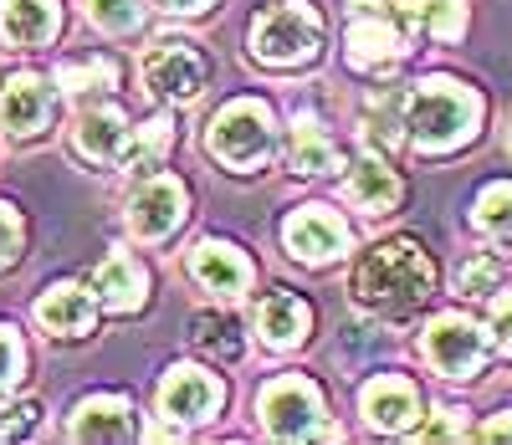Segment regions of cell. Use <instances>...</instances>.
<instances>
[{"mask_svg":"<svg viewBox=\"0 0 512 445\" xmlns=\"http://www.w3.org/2000/svg\"><path fill=\"white\" fill-rule=\"evenodd\" d=\"M436 287V266L431 256H425L420 241H384L374 251H364V261L354 266V297L364 307H374V313H415V307L431 297Z\"/></svg>","mask_w":512,"mask_h":445,"instance_id":"6da1fadb","label":"cell"},{"mask_svg":"<svg viewBox=\"0 0 512 445\" xmlns=\"http://www.w3.org/2000/svg\"><path fill=\"white\" fill-rule=\"evenodd\" d=\"M477 93L472 87H461L451 77H425L415 82L410 93H405V133L420 144V149H456L472 139V128H477Z\"/></svg>","mask_w":512,"mask_h":445,"instance_id":"7a4b0ae2","label":"cell"},{"mask_svg":"<svg viewBox=\"0 0 512 445\" xmlns=\"http://www.w3.org/2000/svg\"><path fill=\"white\" fill-rule=\"evenodd\" d=\"M410 52V6L405 0H349V62L384 72Z\"/></svg>","mask_w":512,"mask_h":445,"instance_id":"3957f363","label":"cell"},{"mask_svg":"<svg viewBox=\"0 0 512 445\" xmlns=\"http://www.w3.org/2000/svg\"><path fill=\"white\" fill-rule=\"evenodd\" d=\"M323 41V21L308 0H277L262 16L251 21V52L272 62V67H297L318 52Z\"/></svg>","mask_w":512,"mask_h":445,"instance_id":"277c9868","label":"cell"},{"mask_svg":"<svg viewBox=\"0 0 512 445\" xmlns=\"http://www.w3.org/2000/svg\"><path fill=\"white\" fill-rule=\"evenodd\" d=\"M277 144V128H272V108L256 103V98H236L216 113L210 123V154L231 169H256Z\"/></svg>","mask_w":512,"mask_h":445,"instance_id":"5b68a950","label":"cell"},{"mask_svg":"<svg viewBox=\"0 0 512 445\" xmlns=\"http://www.w3.org/2000/svg\"><path fill=\"white\" fill-rule=\"evenodd\" d=\"M262 425L267 435L277 440H308L323 430V394L297 379V374H282L262 389Z\"/></svg>","mask_w":512,"mask_h":445,"instance_id":"8992f818","label":"cell"},{"mask_svg":"<svg viewBox=\"0 0 512 445\" xmlns=\"http://www.w3.org/2000/svg\"><path fill=\"white\" fill-rule=\"evenodd\" d=\"M482 333L472 318H461V313H441L431 328H425V359H431L446 379H472L482 369Z\"/></svg>","mask_w":512,"mask_h":445,"instance_id":"52a82bcc","label":"cell"},{"mask_svg":"<svg viewBox=\"0 0 512 445\" xmlns=\"http://www.w3.org/2000/svg\"><path fill=\"white\" fill-rule=\"evenodd\" d=\"M144 87L154 98L190 103L205 87V57L190 47V41H159V47L144 57Z\"/></svg>","mask_w":512,"mask_h":445,"instance_id":"ba28073f","label":"cell"},{"mask_svg":"<svg viewBox=\"0 0 512 445\" xmlns=\"http://www.w3.org/2000/svg\"><path fill=\"white\" fill-rule=\"evenodd\" d=\"M282 241H287V251H292L297 261L323 266V261H333V256L349 251V226H344L333 210H323V205H303L297 215H287Z\"/></svg>","mask_w":512,"mask_h":445,"instance_id":"9c48e42d","label":"cell"},{"mask_svg":"<svg viewBox=\"0 0 512 445\" xmlns=\"http://www.w3.org/2000/svg\"><path fill=\"white\" fill-rule=\"evenodd\" d=\"M221 399H226V389H221V379H210L205 369H169L164 374V384H159V410L175 420V425H195V420H210L221 410Z\"/></svg>","mask_w":512,"mask_h":445,"instance_id":"30bf717a","label":"cell"},{"mask_svg":"<svg viewBox=\"0 0 512 445\" xmlns=\"http://www.w3.org/2000/svg\"><path fill=\"white\" fill-rule=\"evenodd\" d=\"M47 123H52V82L36 72H16L0 93V128L16 133V139H36Z\"/></svg>","mask_w":512,"mask_h":445,"instance_id":"8fae6325","label":"cell"},{"mask_svg":"<svg viewBox=\"0 0 512 445\" xmlns=\"http://www.w3.org/2000/svg\"><path fill=\"white\" fill-rule=\"evenodd\" d=\"M180 220H185V185L169 180V174L149 180L134 200H128V226H134V236H144V241H164Z\"/></svg>","mask_w":512,"mask_h":445,"instance_id":"7c38bea8","label":"cell"},{"mask_svg":"<svg viewBox=\"0 0 512 445\" xmlns=\"http://www.w3.org/2000/svg\"><path fill=\"white\" fill-rule=\"evenodd\" d=\"M128 139H134V128H128V118L113 103H98V108L77 113V149L93 164H123Z\"/></svg>","mask_w":512,"mask_h":445,"instance_id":"4fadbf2b","label":"cell"},{"mask_svg":"<svg viewBox=\"0 0 512 445\" xmlns=\"http://www.w3.org/2000/svg\"><path fill=\"white\" fill-rule=\"evenodd\" d=\"M190 272L205 292H216V297H241L251 287V261L226 241H200L190 251Z\"/></svg>","mask_w":512,"mask_h":445,"instance_id":"5bb4252c","label":"cell"},{"mask_svg":"<svg viewBox=\"0 0 512 445\" xmlns=\"http://www.w3.org/2000/svg\"><path fill=\"white\" fill-rule=\"evenodd\" d=\"M359 405H364V415H369L374 430H410L415 415H420V394H415V384L400 379V374H379V379L364 384Z\"/></svg>","mask_w":512,"mask_h":445,"instance_id":"9a60e30c","label":"cell"},{"mask_svg":"<svg viewBox=\"0 0 512 445\" xmlns=\"http://www.w3.org/2000/svg\"><path fill=\"white\" fill-rule=\"evenodd\" d=\"M93 307H98L93 292H82L77 282H57V287L41 292L36 323L47 328V333H57V338H82V333L93 328Z\"/></svg>","mask_w":512,"mask_h":445,"instance_id":"2e32d148","label":"cell"},{"mask_svg":"<svg viewBox=\"0 0 512 445\" xmlns=\"http://www.w3.org/2000/svg\"><path fill=\"white\" fill-rule=\"evenodd\" d=\"M144 292H149V277H144V266H139L134 256L113 251L108 261H98L93 297L108 307V313H134V307L144 302Z\"/></svg>","mask_w":512,"mask_h":445,"instance_id":"e0dca14e","label":"cell"},{"mask_svg":"<svg viewBox=\"0 0 512 445\" xmlns=\"http://www.w3.org/2000/svg\"><path fill=\"white\" fill-rule=\"evenodd\" d=\"M57 26V0H0V36L16 47H47Z\"/></svg>","mask_w":512,"mask_h":445,"instance_id":"ac0fdd59","label":"cell"},{"mask_svg":"<svg viewBox=\"0 0 512 445\" xmlns=\"http://www.w3.org/2000/svg\"><path fill=\"white\" fill-rule=\"evenodd\" d=\"M72 435L77 440H134V410H128V399H118V394H93L77 405Z\"/></svg>","mask_w":512,"mask_h":445,"instance_id":"d6986e66","label":"cell"},{"mask_svg":"<svg viewBox=\"0 0 512 445\" xmlns=\"http://www.w3.org/2000/svg\"><path fill=\"white\" fill-rule=\"evenodd\" d=\"M256 333H262V343H272V348L303 343V333H308V302L292 297V292H267L262 307H256Z\"/></svg>","mask_w":512,"mask_h":445,"instance_id":"ffe728a7","label":"cell"},{"mask_svg":"<svg viewBox=\"0 0 512 445\" xmlns=\"http://www.w3.org/2000/svg\"><path fill=\"white\" fill-rule=\"evenodd\" d=\"M349 200H354L359 210H369V215L395 210V200H400L395 169L384 164V159H374V154H364V159L354 164V174H349Z\"/></svg>","mask_w":512,"mask_h":445,"instance_id":"44dd1931","label":"cell"},{"mask_svg":"<svg viewBox=\"0 0 512 445\" xmlns=\"http://www.w3.org/2000/svg\"><path fill=\"white\" fill-rule=\"evenodd\" d=\"M287 159H292L297 174H333V169H338V149H333V139L323 133V123L308 118V113H297V123H292Z\"/></svg>","mask_w":512,"mask_h":445,"instance_id":"7402d4cb","label":"cell"},{"mask_svg":"<svg viewBox=\"0 0 512 445\" xmlns=\"http://www.w3.org/2000/svg\"><path fill=\"white\" fill-rule=\"evenodd\" d=\"M190 328H195L190 338H195L200 353H210V359H221V364H236V359H241V348H246V343H241V328H236L231 318H221V313H200Z\"/></svg>","mask_w":512,"mask_h":445,"instance_id":"603a6c76","label":"cell"},{"mask_svg":"<svg viewBox=\"0 0 512 445\" xmlns=\"http://www.w3.org/2000/svg\"><path fill=\"white\" fill-rule=\"evenodd\" d=\"M405 6H410V21L425 36H436V41H456L466 31V6L461 0H405Z\"/></svg>","mask_w":512,"mask_h":445,"instance_id":"cb8c5ba5","label":"cell"},{"mask_svg":"<svg viewBox=\"0 0 512 445\" xmlns=\"http://www.w3.org/2000/svg\"><path fill=\"white\" fill-rule=\"evenodd\" d=\"M477 231H487V236H502V241H512V185L502 180V185H487L482 195H477Z\"/></svg>","mask_w":512,"mask_h":445,"instance_id":"d4e9b609","label":"cell"},{"mask_svg":"<svg viewBox=\"0 0 512 445\" xmlns=\"http://www.w3.org/2000/svg\"><path fill=\"white\" fill-rule=\"evenodd\" d=\"M57 82H62V87H72V93H88V87H113V82H118V67H113L108 57H93V62H67Z\"/></svg>","mask_w":512,"mask_h":445,"instance_id":"484cf974","label":"cell"},{"mask_svg":"<svg viewBox=\"0 0 512 445\" xmlns=\"http://www.w3.org/2000/svg\"><path fill=\"white\" fill-rule=\"evenodd\" d=\"M164 149H169V118H149V123L134 133V139H128L123 164H154Z\"/></svg>","mask_w":512,"mask_h":445,"instance_id":"4316f807","label":"cell"},{"mask_svg":"<svg viewBox=\"0 0 512 445\" xmlns=\"http://www.w3.org/2000/svg\"><path fill=\"white\" fill-rule=\"evenodd\" d=\"M497 282H502V266L492 256H472L456 272V292H466V297H487V292H497Z\"/></svg>","mask_w":512,"mask_h":445,"instance_id":"83f0119b","label":"cell"},{"mask_svg":"<svg viewBox=\"0 0 512 445\" xmlns=\"http://www.w3.org/2000/svg\"><path fill=\"white\" fill-rule=\"evenodd\" d=\"M88 6H93V21L103 31H128L139 21V0H88Z\"/></svg>","mask_w":512,"mask_h":445,"instance_id":"f1b7e54d","label":"cell"},{"mask_svg":"<svg viewBox=\"0 0 512 445\" xmlns=\"http://www.w3.org/2000/svg\"><path fill=\"white\" fill-rule=\"evenodd\" d=\"M21 369H26V348H21V338H16L11 328H0V389H11V384L21 379Z\"/></svg>","mask_w":512,"mask_h":445,"instance_id":"f546056e","label":"cell"},{"mask_svg":"<svg viewBox=\"0 0 512 445\" xmlns=\"http://www.w3.org/2000/svg\"><path fill=\"white\" fill-rule=\"evenodd\" d=\"M487 323H492L497 348H502V353H512V292L492 297V307H487Z\"/></svg>","mask_w":512,"mask_h":445,"instance_id":"4dcf8cb0","label":"cell"},{"mask_svg":"<svg viewBox=\"0 0 512 445\" xmlns=\"http://www.w3.org/2000/svg\"><path fill=\"white\" fill-rule=\"evenodd\" d=\"M16 246H21V220H16L6 205H0V261H11Z\"/></svg>","mask_w":512,"mask_h":445,"instance_id":"1f68e13d","label":"cell"},{"mask_svg":"<svg viewBox=\"0 0 512 445\" xmlns=\"http://www.w3.org/2000/svg\"><path fill=\"white\" fill-rule=\"evenodd\" d=\"M16 420H6L0 425V440H16V435H31V425H36V405H21V410H11Z\"/></svg>","mask_w":512,"mask_h":445,"instance_id":"d6a6232c","label":"cell"},{"mask_svg":"<svg viewBox=\"0 0 512 445\" xmlns=\"http://www.w3.org/2000/svg\"><path fill=\"white\" fill-rule=\"evenodd\" d=\"M477 440H512V415H497L477 430Z\"/></svg>","mask_w":512,"mask_h":445,"instance_id":"836d02e7","label":"cell"},{"mask_svg":"<svg viewBox=\"0 0 512 445\" xmlns=\"http://www.w3.org/2000/svg\"><path fill=\"white\" fill-rule=\"evenodd\" d=\"M441 415H446V420H436V425H425V430H420L425 440H446V435H456V420H451L456 410H441Z\"/></svg>","mask_w":512,"mask_h":445,"instance_id":"e575fe53","label":"cell"},{"mask_svg":"<svg viewBox=\"0 0 512 445\" xmlns=\"http://www.w3.org/2000/svg\"><path fill=\"white\" fill-rule=\"evenodd\" d=\"M159 6H164V11H205L210 0H159Z\"/></svg>","mask_w":512,"mask_h":445,"instance_id":"d590c367","label":"cell"}]
</instances>
